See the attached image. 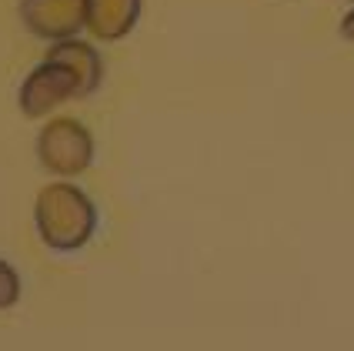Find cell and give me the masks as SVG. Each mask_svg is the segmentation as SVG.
Here are the masks:
<instances>
[{
  "label": "cell",
  "mask_w": 354,
  "mask_h": 351,
  "mask_svg": "<svg viewBox=\"0 0 354 351\" xmlns=\"http://www.w3.org/2000/svg\"><path fill=\"white\" fill-rule=\"evenodd\" d=\"M34 224L40 241L50 251L71 254L80 251L97 231V208L94 201L71 181L47 184L34 201Z\"/></svg>",
  "instance_id": "6da1fadb"
},
{
  "label": "cell",
  "mask_w": 354,
  "mask_h": 351,
  "mask_svg": "<svg viewBox=\"0 0 354 351\" xmlns=\"http://www.w3.org/2000/svg\"><path fill=\"white\" fill-rule=\"evenodd\" d=\"M37 161L57 177H80L94 164V134L77 117H54L37 134Z\"/></svg>",
  "instance_id": "7a4b0ae2"
},
{
  "label": "cell",
  "mask_w": 354,
  "mask_h": 351,
  "mask_svg": "<svg viewBox=\"0 0 354 351\" xmlns=\"http://www.w3.org/2000/svg\"><path fill=\"white\" fill-rule=\"evenodd\" d=\"M67 100H77V80L71 78V71L64 64L47 60V57L24 78V84H20V91H17L20 111H24V117H30V120L57 111L60 104H67Z\"/></svg>",
  "instance_id": "3957f363"
},
{
  "label": "cell",
  "mask_w": 354,
  "mask_h": 351,
  "mask_svg": "<svg viewBox=\"0 0 354 351\" xmlns=\"http://www.w3.org/2000/svg\"><path fill=\"white\" fill-rule=\"evenodd\" d=\"M20 20L40 40H71L84 30V0H20Z\"/></svg>",
  "instance_id": "277c9868"
},
{
  "label": "cell",
  "mask_w": 354,
  "mask_h": 351,
  "mask_svg": "<svg viewBox=\"0 0 354 351\" xmlns=\"http://www.w3.org/2000/svg\"><path fill=\"white\" fill-rule=\"evenodd\" d=\"M140 7L144 0H84V27L100 44H114L134 30Z\"/></svg>",
  "instance_id": "5b68a950"
},
{
  "label": "cell",
  "mask_w": 354,
  "mask_h": 351,
  "mask_svg": "<svg viewBox=\"0 0 354 351\" xmlns=\"http://www.w3.org/2000/svg\"><path fill=\"white\" fill-rule=\"evenodd\" d=\"M47 60H57V64H64L71 71V78L77 80V100L91 98L100 87V80H104V57L97 54V47L87 44V40L77 37L57 40L47 51Z\"/></svg>",
  "instance_id": "8992f818"
},
{
  "label": "cell",
  "mask_w": 354,
  "mask_h": 351,
  "mask_svg": "<svg viewBox=\"0 0 354 351\" xmlns=\"http://www.w3.org/2000/svg\"><path fill=\"white\" fill-rule=\"evenodd\" d=\"M20 301V274L10 261L0 258V312L14 308Z\"/></svg>",
  "instance_id": "52a82bcc"
},
{
  "label": "cell",
  "mask_w": 354,
  "mask_h": 351,
  "mask_svg": "<svg viewBox=\"0 0 354 351\" xmlns=\"http://www.w3.org/2000/svg\"><path fill=\"white\" fill-rule=\"evenodd\" d=\"M341 37L354 47V10H348V14H344V20H341Z\"/></svg>",
  "instance_id": "ba28073f"
},
{
  "label": "cell",
  "mask_w": 354,
  "mask_h": 351,
  "mask_svg": "<svg viewBox=\"0 0 354 351\" xmlns=\"http://www.w3.org/2000/svg\"><path fill=\"white\" fill-rule=\"evenodd\" d=\"M351 3H354V0H351Z\"/></svg>",
  "instance_id": "9c48e42d"
}]
</instances>
